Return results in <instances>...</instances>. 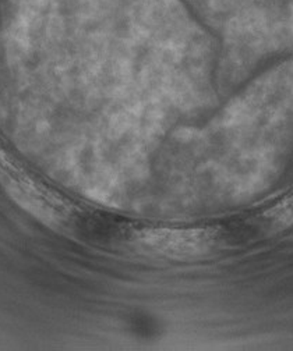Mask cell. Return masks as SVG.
I'll use <instances>...</instances> for the list:
<instances>
[{
  "instance_id": "cell-1",
  "label": "cell",
  "mask_w": 293,
  "mask_h": 351,
  "mask_svg": "<svg viewBox=\"0 0 293 351\" xmlns=\"http://www.w3.org/2000/svg\"><path fill=\"white\" fill-rule=\"evenodd\" d=\"M137 243L147 252L165 256L201 255L214 247L215 232L209 229L148 230L140 233Z\"/></svg>"
},
{
  "instance_id": "cell-2",
  "label": "cell",
  "mask_w": 293,
  "mask_h": 351,
  "mask_svg": "<svg viewBox=\"0 0 293 351\" xmlns=\"http://www.w3.org/2000/svg\"><path fill=\"white\" fill-rule=\"evenodd\" d=\"M271 226H286L293 222V195L282 199L264 213Z\"/></svg>"
}]
</instances>
